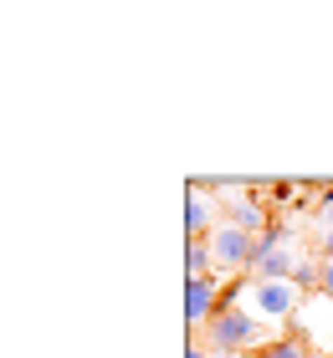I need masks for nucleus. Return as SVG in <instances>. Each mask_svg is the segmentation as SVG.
<instances>
[{"label": "nucleus", "instance_id": "nucleus-1", "mask_svg": "<svg viewBox=\"0 0 333 358\" xmlns=\"http://www.w3.org/2000/svg\"><path fill=\"white\" fill-rule=\"evenodd\" d=\"M195 338H205V348H210V353H221V358L261 353V348H266V322H257L252 313H241L236 302H226L221 313L210 317V328H205V333H195Z\"/></svg>", "mask_w": 333, "mask_h": 358}, {"label": "nucleus", "instance_id": "nucleus-8", "mask_svg": "<svg viewBox=\"0 0 333 358\" xmlns=\"http://www.w3.org/2000/svg\"><path fill=\"white\" fill-rule=\"evenodd\" d=\"M185 276H215V262H210L205 241H185Z\"/></svg>", "mask_w": 333, "mask_h": 358}, {"label": "nucleus", "instance_id": "nucleus-5", "mask_svg": "<svg viewBox=\"0 0 333 358\" xmlns=\"http://www.w3.org/2000/svg\"><path fill=\"white\" fill-rule=\"evenodd\" d=\"M292 338L308 343V348H318L323 358H333V297H323V292L303 297V307H297V317H292Z\"/></svg>", "mask_w": 333, "mask_h": 358}, {"label": "nucleus", "instance_id": "nucleus-6", "mask_svg": "<svg viewBox=\"0 0 333 358\" xmlns=\"http://www.w3.org/2000/svg\"><path fill=\"white\" fill-rule=\"evenodd\" d=\"M226 307V292H221V276H185V322L195 333L210 328V317Z\"/></svg>", "mask_w": 333, "mask_h": 358}, {"label": "nucleus", "instance_id": "nucleus-11", "mask_svg": "<svg viewBox=\"0 0 333 358\" xmlns=\"http://www.w3.org/2000/svg\"><path fill=\"white\" fill-rule=\"evenodd\" d=\"M185 358H221V353H210V348H205V338H190V348H185Z\"/></svg>", "mask_w": 333, "mask_h": 358}, {"label": "nucleus", "instance_id": "nucleus-3", "mask_svg": "<svg viewBox=\"0 0 333 358\" xmlns=\"http://www.w3.org/2000/svg\"><path fill=\"white\" fill-rule=\"evenodd\" d=\"M303 246L297 236H287L282 225H272L266 236H257V256H252V276L257 282H292V271L303 266Z\"/></svg>", "mask_w": 333, "mask_h": 358}, {"label": "nucleus", "instance_id": "nucleus-4", "mask_svg": "<svg viewBox=\"0 0 333 358\" xmlns=\"http://www.w3.org/2000/svg\"><path fill=\"white\" fill-rule=\"evenodd\" d=\"M210 246V262H215V276H236V271H252V256H257V236L236 231V225H215V231L205 236Z\"/></svg>", "mask_w": 333, "mask_h": 358}, {"label": "nucleus", "instance_id": "nucleus-10", "mask_svg": "<svg viewBox=\"0 0 333 358\" xmlns=\"http://www.w3.org/2000/svg\"><path fill=\"white\" fill-rule=\"evenodd\" d=\"M318 194H323V200H318V225H323V231H333V185H323Z\"/></svg>", "mask_w": 333, "mask_h": 358}, {"label": "nucleus", "instance_id": "nucleus-7", "mask_svg": "<svg viewBox=\"0 0 333 358\" xmlns=\"http://www.w3.org/2000/svg\"><path fill=\"white\" fill-rule=\"evenodd\" d=\"M215 225H221V210H215L205 179H195V185L185 189V241H205Z\"/></svg>", "mask_w": 333, "mask_h": 358}, {"label": "nucleus", "instance_id": "nucleus-9", "mask_svg": "<svg viewBox=\"0 0 333 358\" xmlns=\"http://www.w3.org/2000/svg\"><path fill=\"white\" fill-rule=\"evenodd\" d=\"M257 358H313V348L297 343V338H277V343H266Z\"/></svg>", "mask_w": 333, "mask_h": 358}, {"label": "nucleus", "instance_id": "nucleus-12", "mask_svg": "<svg viewBox=\"0 0 333 358\" xmlns=\"http://www.w3.org/2000/svg\"><path fill=\"white\" fill-rule=\"evenodd\" d=\"M318 246H323V262H333V231H323V241H318Z\"/></svg>", "mask_w": 333, "mask_h": 358}, {"label": "nucleus", "instance_id": "nucleus-2", "mask_svg": "<svg viewBox=\"0 0 333 358\" xmlns=\"http://www.w3.org/2000/svg\"><path fill=\"white\" fill-rule=\"evenodd\" d=\"M226 302H236L241 313H252L257 322H292L297 307H303V292L292 282H236L226 292Z\"/></svg>", "mask_w": 333, "mask_h": 358}]
</instances>
